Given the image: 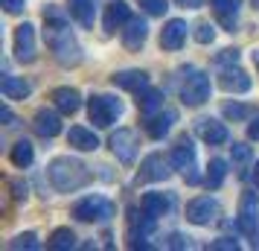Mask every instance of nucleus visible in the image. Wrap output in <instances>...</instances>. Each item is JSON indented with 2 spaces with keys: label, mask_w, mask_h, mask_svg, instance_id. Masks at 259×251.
<instances>
[{
  "label": "nucleus",
  "mask_w": 259,
  "mask_h": 251,
  "mask_svg": "<svg viewBox=\"0 0 259 251\" xmlns=\"http://www.w3.org/2000/svg\"><path fill=\"white\" fill-rule=\"evenodd\" d=\"M50 99H53V105L59 108L61 114H76V111L82 108V94H79L76 88H67V85L56 88Z\"/></svg>",
  "instance_id": "obj_18"
},
{
  "label": "nucleus",
  "mask_w": 259,
  "mask_h": 251,
  "mask_svg": "<svg viewBox=\"0 0 259 251\" xmlns=\"http://www.w3.org/2000/svg\"><path fill=\"white\" fill-rule=\"evenodd\" d=\"M47 248H53V251L76 248V234H73L70 228H56V231L50 234V239H47Z\"/></svg>",
  "instance_id": "obj_31"
},
{
  "label": "nucleus",
  "mask_w": 259,
  "mask_h": 251,
  "mask_svg": "<svg viewBox=\"0 0 259 251\" xmlns=\"http://www.w3.org/2000/svg\"><path fill=\"white\" fill-rule=\"evenodd\" d=\"M166 248H192V239L189 237H184V234H169V237H166V242H163Z\"/></svg>",
  "instance_id": "obj_38"
},
{
  "label": "nucleus",
  "mask_w": 259,
  "mask_h": 251,
  "mask_svg": "<svg viewBox=\"0 0 259 251\" xmlns=\"http://www.w3.org/2000/svg\"><path fill=\"white\" fill-rule=\"evenodd\" d=\"M210 6L219 18V24L227 32H236V12L242 9V0H210Z\"/></svg>",
  "instance_id": "obj_19"
},
{
  "label": "nucleus",
  "mask_w": 259,
  "mask_h": 251,
  "mask_svg": "<svg viewBox=\"0 0 259 251\" xmlns=\"http://www.w3.org/2000/svg\"><path fill=\"white\" fill-rule=\"evenodd\" d=\"M178 94H181V102L187 108L204 105L210 99V76L195 70V67H187V76H184V82L178 88Z\"/></svg>",
  "instance_id": "obj_3"
},
{
  "label": "nucleus",
  "mask_w": 259,
  "mask_h": 251,
  "mask_svg": "<svg viewBox=\"0 0 259 251\" xmlns=\"http://www.w3.org/2000/svg\"><path fill=\"white\" fill-rule=\"evenodd\" d=\"M219 85H222V91H227V94H247L250 91V76L242 67L227 64V67L219 70Z\"/></svg>",
  "instance_id": "obj_13"
},
{
  "label": "nucleus",
  "mask_w": 259,
  "mask_h": 251,
  "mask_svg": "<svg viewBox=\"0 0 259 251\" xmlns=\"http://www.w3.org/2000/svg\"><path fill=\"white\" fill-rule=\"evenodd\" d=\"M163 91L160 88H143L140 94H137V108H140L143 117H152V114H157L160 108H163Z\"/></svg>",
  "instance_id": "obj_26"
},
{
  "label": "nucleus",
  "mask_w": 259,
  "mask_h": 251,
  "mask_svg": "<svg viewBox=\"0 0 259 251\" xmlns=\"http://www.w3.org/2000/svg\"><path fill=\"white\" fill-rule=\"evenodd\" d=\"M178 6H184V9H201L204 6V0H175Z\"/></svg>",
  "instance_id": "obj_42"
},
{
  "label": "nucleus",
  "mask_w": 259,
  "mask_h": 251,
  "mask_svg": "<svg viewBox=\"0 0 259 251\" xmlns=\"http://www.w3.org/2000/svg\"><path fill=\"white\" fill-rule=\"evenodd\" d=\"M140 6L154 18H163L166 9H169V0H140Z\"/></svg>",
  "instance_id": "obj_34"
},
{
  "label": "nucleus",
  "mask_w": 259,
  "mask_h": 251,
  "mask_svg": "<svg viewBox=\"0 0 259 251\" xmlns=\"http://www.w3.org/2000/svg\"><path fill=\"white\" fill-rule=\"evenodd\" d=\"M108 146H111V152L117 155L119 164L128 167V164H134V158L140 152V134L134 132V129H117V132L111 134Z\"/></svg>",
  "instance_id": "obj_6"
},
{
  "label": "nucleus",
  "mask_w": 259,
  "mask_h": 251,
  "mask_svg": "<svg viewBox=\"0 0 259 251\" xmlns=\"http://www.w3.org/2000/svg\"><path fill=\"white\" fill-rule=\"evenodd\" d=\"M0 120H3V126H15V123H18V117L12 114V108H9V105L0 111Z\"/></svg>",
  "instance_id": "obj_41"
},
{
  "label": "nucleus",
  "mask_w": 259,
  "mask_h": 251,
  "mask_svg": "<svg viewBox=\"0 0 259 251\" xmlns=\"http://www.w3.org/2000/svg\"><path fill=\"white\" fill-rule=\"evenodd\" d=\"M128 21H131V6L125 0H111L105 6V18H102L105 32H117V29H122Z\"/></svg>",
  "instance_id": "obj_15"
},
{
  "label": "nucleus",
  "mask_w": 259,
  "mask_h": 251,
  "mask_svg": "<svg viewBox=\"0 0 259 251\" xmlns=\"http://www.w3.org/2000/svg\"><path fill=\"white\" fill-rule=\"evenodd\" d=\"M67 144L73 149H79V152H94V149H99V137L91 129H84V126H73L67 132Z\"/></svg>",
  "instance_id": "obj_27"
},
{
  "label": "nucleus",
  "mask_w": 259,
  "mask_h": 251,
  "mask_svg": "<svg viewBox=\"0 0 259 251\" xmlns=\"http://www.w3.org/2000/svg\"><path fill=\"white\" fill-rule=\"evenodd\" d=\"M253 64H256V70H259V50H253Z\"/></svg>",
  "instance_id": "obj_46"
},
{
  "label": "nucleus",
  "mask_w": 259,
  "mask_h": 251,
  "mask_svg": "<svg viewBox=\"0 0 259 251\" xmlns=\"http://www.w3.org/2000/svg\"><path fill=\"white\" fill-rule=\"evenodd\" d=\"M250 245H253V248H259V228L250 234Z\"/></svg>",
  "instance_id": "obj_44"
},
{
  "label": "nucleus",
  "mask_w": 259,
  "mask_h": 251,
  "mask_svg": "<svg viewBox=\"0 0 259 251\" xmlns=\"http://www.w3.org/2000/svg\"><path fill=\"white\" fill-rule=\"evenodd\" d=\"M253 6H256V9H259V0H253Z\"/></svg>",
  "instance_id": "obj_47"
},
{
  "label": "nucleus",
  "mask_w": 259,
  "mask_h": 251,
  "mask_svg": "<svg viewBox=\"0 0 259 251\" xmlns=\"http://www.w3.org/2000/svg\"><path fill=\"white\" fill-rule=\"evenodd\" d=\"M0 91H3V96H6V99L18 102V99H26V96L32 94V85L26 82L24 76H3Z\"/></svg>",
  "instance_id": "obj_28"
},
{
  "label": "nucleus",
  "mask_w": 259,
  "mask_h": 251,
  "mask_svg": "<svg viewBox=\"0 0 259 251\" xmlns=\"http://www.w3.org/2000/svg\"><path fill=\"white\" fill-rule=\"evenodd\" d=\"M169 158H172V167L181 169V172H184V178H187L189 184H198V181H201L198 172H195V146H192L189 137H181V140L172 146Z\"/></svg>",
  "instance_id": "obj_8"
},
{
  "label": "nucleus",
  "mask_w": 259,
  "mask_h": 251,
  "mask_svg": "<svg viewBox=\"0 0 259 251\" xmlns=\"http://www.w3.org/2000/svg\"><path fill=\"white\" fill-rule=\"evenodd\" d=\"M236 225L242 234H253L259 228V199L253 190H245L242 193V199H239V219H236Z\"/></svg>",
  "instance_id": "obj_9"
},
{
  "label": "nucleus",
  "mask_w": 259,
  "mask_h": 251,
  "mask_svg": "<svg viewBox=\"0 0 259 251\" xmlns=\"http://www.w3.org/2000/svg\"><path fill=\"white\" fill-rule=\"evenodd\" d=\"M9 161H12L18 169H26L32 161H35V146L29 144V140H15V146H12V152H9Z\"/></svg>",
  "instance_id": "obj_29"
},
{
  "label": "nucleus",
  "mask_w": 259,
  "mask_h": 251,
  "mask_svg": "<svg viewBox=\"0 0 259 251\" xmlns=\"http://www.w3.org/2000/svg\"><path fill=\"white\" fill-rule=\"evenodd\" d=\"M227 178V161L222 158H212L210 164H207V175H204V184L210 187V190H219Z\"/></svg>",
  "instance_id": "obj_30"
},
{
  "label": "nucleus",
  "mask_w": 259,
  "mask_h": 251,
  "mask_svg": "<svg viewBox=\"0 0 259 251\" xmlns=\"http://www.w3.org/2000/svg\"><path fill=\"white\" fill-rule=\"evenodd\" d=\"M67 12H70V18L79 26H84V29H91V26H94V21H96L94 0H67Z\"/></svg>",
  "instance_id": "obj_25"
},
{
  "label": "nucleus",
  "mask_w": 259,
  "mask_h": 251,
  "mask_svg": "<svg viewBox=\"0 0 259 251\" xmlns=\"http://www.w3.org/2000/svg\"><path fill=\"white\" fill-rule=\"evenodd\" d=\"M122 114V102L117 96H105V94H96L88 99V117L96 129H111L114 123Z\"/></svg>",
  "instance_id": "obj_4"
},
{
  "label": "nucleus",
  "mask_w": 259,
  "mask_h": 251,
  "mask_svg": "<svg viewBox=\"0 0 259 251\" xmlns=\"http://www.w3.org/2000/svg\"><path fill=\"white\" fill-rule=\"evenodd\" d=\"M9 248H12V251H21V248L35 251V248H41V242H38V234H35V231H26V234H18V237L9 242Z\"/></svg>",
  "instance_id": "obj_33"
},
{
  "label": "nucleus",
  "mask_w": 259,
  "mask_h": 251,
  "mask_svg": "<svg viewBox=\"0 0 259 251\" xmlns=\"http://www.w3.org/2000/svg\"><path fill=\"white\" fill-rule=\"evenodd\" d=\"M219 216H222V204L215 202L212 196H198V199H192L187 204V222L198 228H207L212 222H219Z\"/></svg>",
  "instance_id": "obj_7"
},
{
  "label": "nucleus",
  "mask_w": 259,
  "mask_h": 251,
  "mask_svg": "<svg viewBox=\"0 0 259 251\" xmlns=\"http://www.w3.org/2000/svg\"><path fill=\"white\" fill-rule=\"evenodd\" d=\"M253 184H256V187H259V161H256V164H253Z\"/></svg>",
  "instance_id": "obj_45"
},
{
  "label": "nucleus",
  "mask_w": 259,
  "mask_h": 251,
  "mask_svg": "<svg viewBox=\"0 0 259 251\" xmlns=\"http://www.w3.org/2000/svg\"><path fill=\"white\" fill-rule=\"evenodd\" d=\"M187 21H181V18H172V21H166V26L160 29V47L169 50V53H175L187 44Z\"/></svg>",
  "instance_id": "obj_14"
},
{
  "label": "nucleus",
  "mask_w": 259,
  "mask_h": 251,
  "mask_svg": "<svg viewBox=\"0 0 259 251\" xmlns=\"http://www.w3.org/2000/svg\"><path fill=\"white\" fill-rule=\"evenodd\" d=\"M0 3H3V9L9 15H21L26 9V0H0Z\"/></svg>",
  "instance_id": "obj_40"
},
{
  "label": "nucleus",
  "mask_w": 259,
  "mask_h": 251,
  "mask_svg": "<svg viewBox=\"0 0 259 251\" xmlns=\"http://www.w3.org/2000/svg\"><path fill=\"white\" fill-rule=\"evenodd\" d=\"M44 38H47L50 50H53V56H56V61H59L61 67H76V64H82V59H84L82 47H79V41L73 38L64 12H61L59 6H53V3L44 9Z\"/></svg>",
  "instance_id": "obj_1"
},
{
  "label": "nucleus",
  "mask_w": 259,
  "mask_h": 251,
  "mask_svg": "<svg viewBox=\"0 0 259 251\" xmlns=\"http://www.w3.org/2000/svg\"><path fill=\"white\" fill-rule=\"evenodd\" d=\"M178 120V111H172V108H160L157 114H152V117H146V132H149V137H154V140H163L166 134L172 132V123Z\"/></svg>",
  "instance_id": "obj_16"
},
{
  "label": "nucleus",
  "mask_w": 259,
  "mask_h": 251,
  "mask_svg": "<svg viewBox=\"0 0 259 251\" xmlns=\"http://www.w3.org/2000/svg\"><path fill=\"white\" fill-rule=\"evenodd\" d=\"M9 190H12L15 202H26V196H29V184L21 181V178H12V181H9Z\"/></svg>",
  "instance_id": "obj_35"
},
{
  "label": "nucleus",
  "mask_w": 259,
  "mask_h": 251,
  "mask_svg": "<svg viewBox=\"0 0 259 251\" xmlns=\"http://www.w3.org/2000/svg\"><path fill=\"white\" fill-rule=\"evenodd\" d=\"M117 213V204L105 196H84L82 202L73 204V216L79 222H108Z\"/></svg>",
  "instance_id": "obj_5"
},
{
  "label": "nucleus",
  "mask_w": 259,
  "mask_h": 251,
  "mask_svg": "<svg viewBox=\"0 0 259 251\" xmlns=\"http://www.w3.org/2000/svg\"><path fill=\"white\" fill-rule=\"evenodd\" d=\"M32 126H35V132L41 134V137H56V134H61L59 108H56V111H53V108H38Z\"/></svg>",
  "instance_id": "obj_17"
},
{
  "label": "nucleus",
  "mask_w": 259,
  "mask_h": 251,
  "mask_svg": "<svg viewBox=\"0 0 259 251\" xmlns=\"http://www.w3.org/2000/svg\"><path fill=\"white\" fill-rule=\"evenodd\" d=\"M195 134H198L204 144H210V146H224L227 140H230L227 126L219 123V120H212V117H198L195 120Z\"/></svg>",
  "instance_id": "obj_12"
},
{
  "label": "nucleus",
  "mask_w": 259,
  "mask_h": 251,
  "mask_svg": "<svg viewBox=\"0 0 259 251\" xmlns=\"http://www.w3.org/2000/svg\"><path fill=\"white\" fill-rule=\"evenodd\" d=\"M247 137H250V140H259V114H256V120L247 126Z\"/></svg>",
  "instance_id": "obj_43"
},
{
  "label": "nucleus",
  "mask_w": 259,
  "mask_h": 251,
  "mask_svg": "<svg viewBox=\"0 0 259 251\" xmlns=\"http://www.w3.org/2000/svg\"><path fill=\"white\" fill-rule=\"evenodd\" d=\"M230 161H233L236 178L245 181L247 175H250V169H253V152H250V146L233 144V146H230Z\"/></svg>",
  "instance_id": "obj_24"
},
{
  "label": "nucleus",
  "mask_w": 259,
  "mask_h": 251,
  "mask_svg": "<svg viewBox=\"0 0 259 251\" xmlns=\"http://www.w3.org/2000/svg\"><path fill=\"white\" fill-rule=\"evenodd\" d=\"M47 178H50V184H53L59 193H76V190H82L84 184L91 181V169L84 167L79 158L59 155V158H53V161H50Z\"/></svg>",
  "instance_id": "obj_2"
},
{
  "label": "nucleus",
  "mask_w": 259,
  "mask_h": 251,
  "mask_svg": "<svg viewBox=\"0 0 259 251\" xmlns=\"http://www.w3.org/2000/svg\"><path fill=\"white\" fill-rule=\"evenodd\" d=\"M207 248L210 251H236L239 248V242H236L233 237H219V239H212Z\"/></svg>",
  "instance_id": "obj_39"
},
{
  "label": "nucleus",
  "mask_w": 259,
  "mask_h": 251,
  "mask_svg": "<svg viewBox=\"0 0 259 251\" xmlns=\"http://www.w3.org/2000/svg\"><path fill=\"white\" fill-rule=\"evenodd\" d=\"M222 114H224V120H233V123H239V120H247L250 114H253V105H242V102H224V105H222Z\"/></svg>",
  "instance_id": "obj_32"
},
{
  "label": "nucleus",
  "mask_w": 259,
  "mask_h": 251,
  "mask_svg": "<svg viewBox=\"0 0 259 251\" xmlns=\"http://www.w3.org/2000/svg\"><path fill=\"white\" fill-rule=\"evenodd\" d=\"M111 82L122 88V91H134V94H140L143 88H149V73L146 70H119L111 76Z\"/></svg>",
  "instance_id": "obj_23"
},
{
  "label": "nucleus",
  "mask_w": 259,
  "mask_h": 251,
  "mask_svg": "<svg viewBox=\"0 0 259 251\" xmlns=\"http://www.w3.org/2000/svg\"><path fill=\"white\" fill-rule=\"evenodd\" d=\"M15 59L21 64H32L38 59L35 50V26L32 24H21L15 29Z\"/></svg>",
  "instance_id": "obj_10"
},
{
  "label": "nucleus",
  "mask_w": 259,
  "mask_h": 251,
  "mask_svg": "<svg viewBox=\"0 0 259 251\" xmlns=\"http://www.w3.org/2000/svg\"><path fill=\"white\" fill-rule=\"evenodd\" d=\"M140 207L146 210V213H152V216H166L172 207H175V199H172V193L152 190V193H146V196H143Z\"/></svg>",
  "instance_id": "obj_22"
},
{
  "label": "nucleus",
  "mask_w": 259,
  "mask_h": 251,
  "mask_svg": "<svg viewBox=\"0 0 259 251\" xmlns=\"http://www.w3.org/2000/svg\"><path fill=\"white\" fill-rule=\"evenodd\" d=\"M146 38H149V26L143 18H131L128 24L122 26V44L125 50H140L146 44Z\"/></svg>",
  "instance_id": "obj_20"
},
{
  "label": "nucleus",
  "mask_w": 259,
  "mask_h": 251,
  "mask_svg": "<svg viewBox=\"0 0 259 251\" xmlns=\"http://www.w3.org/2000/svg\"><path fill=\"white\" fill-rule=\"evenodd\" d=\"M239 61V50L236 47H224L215 53V64H222V67H227V64H236Z\"/></svg>",
  "instance_id": "obj_36"
},
{
  "label": "nucleus",
  "mask_w": 259,
  "mask_h": 251,
  "mask_svg": "<svg viewBox=\"0 0 259 251\" xmlns=\"http://www.w3.org/2000/svg\"><path fill=\"white\" fill-rule=\"evenodd\" d=\"M212 38H215V26L212 24H198L195 26V41H198V44H210Z\"/></svg>",
  "instance_id": "obj_37"
},
{
  "label": "nucleus",
  "mask_w": 259,
  "mask_h": 251,
  "mask_svg": "<svg viewBox=\"0 0 259 251\" xmlns=\"http://www.w3.org/2000/svg\"><path fill=\"white\" fill-rule=\"evenodd\" d=\"M154 222H157V216H152V213H146V210H134L131 207L128 210V239H134V237H152L154 234Z\"/></svg>",
  "instance_id": "obj_21"
},
{
  "label": "nucleus",
  "mask_w": 259,
  "mask_h": 251,
  "mask_svg": "<svg viewBox=\"0 0 259 251\" xmlns=\"http://www.w3.org/2000/svg\"><path fill=\"white\" fill-rule=\"evenodd\" d=\"M172 158L169 155H160V152H152V155L143 158L140 164V178L143 181H166L172 175Z\"/></svg>",
  "instance_id": "obj_11"
}]
</instances>
